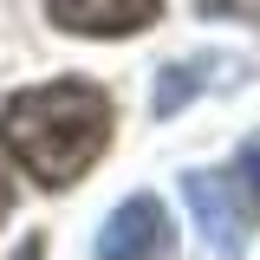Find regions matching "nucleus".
Masks as SVG:
<instances>
[{
	"label": "nucleus",
	"instance_id": "obj_1",
	"mask_svg": "<svg viewBox=\"0 0 260 260\" xmlns=\"http://www.w3.org/2000/svg\"><path fill=\"white\" fill-rule=\"evenodd\" d=\"M111 143V98L85 78H52L0 104V150L39 189H72Z\"/></svg>",
	"mask_w": 260,
	"mask_h": 260
},
{
	"label": "nucleus",
	"instance_id": "obj_3",
	"mask_svg": "<svg viewBox=\"0 0 260 260\" xmlns=\"http://www.w3.org/2000/svg\"><path fill=\"white\" fill-rule=\"evenodd\" d=\"M104 260H130V254H176V228H169V215H162L156 195H130V202H117L111 215H104V228H98L91 241Z\"/></svg>",
	"mask_w": 260,
	"mask_h": 260
},
{
	"label": "nucleus",
	"instance_id": "obj_2",
	"mask_svg": "<svg viewBox=\"0 0 260 260\" xmlns=\"http://www.w3.org/2000/svg\"><path fill=\"white\" fill-rule=\"evenodd\" d=\"M182 195H189V215L215 254H241L247 247V202H241L247 189H241V176L195 169V176H182Z\"/></svg>",
	"mask_w": 260,
	"mask_h": 260
},
{
	"label": "nucleus",
	"instance_id": "obj_7",
	"mask_svg": "<svg viewBox=\"0 0 260 260\" xmlns=\"http://www.w3.org/2000/svg\"><path fill=\"white\" fill-rule=\"evenodd\" d=\"M7 215H13V182L0 176V221H7Z\"/></svg>",
	"mask_w": 260,
	"mask_h": 260
},
{
	"label": "nucleus",
	"instance_id": "obj_6",
	"mask_svg": "<svg viewBox=\"0 0 260 260\" xmlns=\"http://www.w3.org/2000/svg\"><path fill=\"white\" fill-rule=\"evenodd\" d=\"M234 176H241V189H247V195L260 202V137L247 143V150H241V162H234Z\"/></svg>",
	"mask_w": 260,
	"mask_h": 260
},
{
	"label": "nucleus",
	"instance_id": "obj_4",
	"mask_svg": "<svg viewBox=\"0 0 260 260\" xmlns=\"http://www.w3.org/2000/svg\"><path fill=\"white\" fill-rule=\"evenodd\" d=\"M156 13H162V0H46V20L59 32H85V39L143 32Z\"/></svg>",
	"mask_w": 260,
	"mask_h": 260
},
{
	"label": "nucleus",
	"instance_id": "obj_5",
	"mask_svg": "<svg viewBox=\"0 0 260 260\" xmlns=\"http://www.w3.org/2000/svg\"><path fill=\"white\" fill-rule=\"evenodd\" d=\"M208 65H221V59H195V65H169V72H162V85H156V117H176V111L202 91V72H208Z\"/></svg>",
	"mask_w": 260,
	"mask_h": 260
}]
</instances>
